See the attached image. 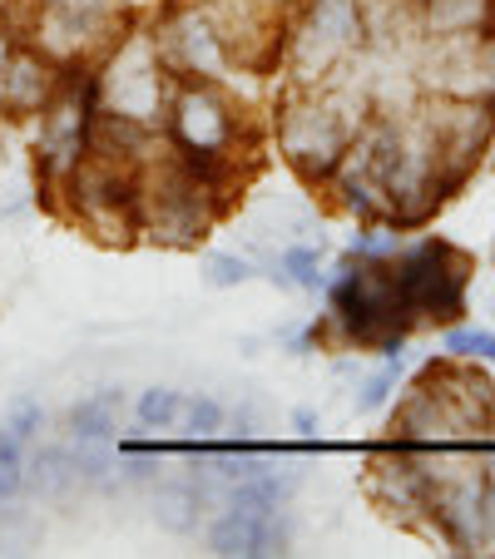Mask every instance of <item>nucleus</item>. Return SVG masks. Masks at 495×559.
<instances>
[{"instance_id": "4be33fe9", "label": "nucleus", "mask_w": 495, "mask_h": 559, "mask_svg": "<svg viewBox=\"0 0 495 559\" xmlns=\"http://www.w3.org/2000/svg\"><path fill=\"white\" fill-rule=\"evenodd\" d=\"M391 391H397V357H391L387 367H381L377 377L367 381V386H362V396H357V412H377V406L387 402Z\"/></svg>"}, {"instance_id": "dca6fc26", "label": "nucleus", "mask_w": 495, "mask_h": 559, "mask_svg": "<svg viewBox=\"0 0 495 559\" xmlns=\"http://www.w3.org/2000/svg\"><path fill=\"white\" fill-rule=\"evenodd\" d=\"M273 283L278 287H322V243H293L273 258Z\"/></svg>"}, {"instance_id": "f03ea898", "label": "nucleus", "mask_w": 495, "mask_h": 559, "mask_svg": "<svg viewBox=\"0 0 495 559\" xmlns=\"http://www.w3.org/2000/svg\"><path fill=\"white\" fill-rule=\"evenodd\" d=\"M233 183L179 158L169 144L139 169V238L158 248H199L228 213Z\"/></svg>"}, {"instance_id": "f3484780", "label": "nucleus", "mask_w": 495, "mask_h": 559, "mask_svg": "<svg viewBox=\"0 0 495 559\" xmlns=\"http://www.w3.org/2000/svg\"><path fill=\"white\" fill-rule=\"evenodd\" d=\"M184 402H189V396L174 386H149L134 406V421L144 426V431H174L184 416Z\"/></svg>"}, {"instance_id": "423d86ee", "label": "nucleus", "mask_w": 495, "mask_h": 559, "mask_svg": "<svg viewBox=\"0 0 495 559\" xmlns=\"http://www.w3.org/2000/svg\"><path fill=\"white\" fill-rule=\"evenodd\" d=\"M55 209L109 248L139 243V174L105 154H85L50 189Z\"/></svg>"}, {"instance_id": "a211bd4d", "label": "nucleus", "mask_w": 495, "mask_h": 559, "mask_svg": "<svg viewBox=\"0 0 495 559\" xmlns=\"http://www.w3.org/2000/svg\"><path fill=\"white\" fill-rule=\"evenodd\" d=\"M228 426V406L213 402V396H189L184 402V416H179V431L189 441H213V436Z\"/></svg>"}, {"instance_id": "9d476101", "label": "nucleus", "mask_w": 495, "mask_h": 559, "mask_svg": "<svg viewBox=\"0 0 495 559\" xmlns=\"http://www.w3.org/2000/svg\"><path fill=\"white\" fill-rule=\"evenodd\" d=\"M149 31H154V45L174 80H223V85H233L238 70H233L228 50H223V40L203 5L174 0V5H164L158 15H149Z\"/></svg>"}, {"instance_id": "20e7f679", "label": "nucleus", "mask_w": 495, "mask_h": 559, "mask_svg": "<svg viewBox=\"0 0 495 559\" xmlns=\"http://www.w3.org/2000/svg\"><path fill=\"white\" fill-rule=\"evenodd\" d=\"M475 273V258L461 253L446 238H422L411 248L391 253V277H397V312L406 337L416 328H456L465 312V283Z\"/></svg>"}, {"instance_id": "6e6552de", "label": "nucleus", "mask_w": 495, "mask_h": 559, "mask_svg": "<svg viewBox=\"0 0 495 559\" xmlns=\"http://www.w3.org/2000/svg\"><path fill=\"white\" fill-rule=\"evenodd\" d=\"M95 109V80H90V70H74L64 74V85L55 90L50 105L35 115V169H40L45 189H55L90 154Z\"/></svg>"}, {"instance_id": "f257e3e1", "label": "nucleus", "mask_w": 495, "mask_h": 559, "mask_svg": "<svg viewBox=\"0 0 495 559\" xmlns=\"http://www.w3.org/2000/svg\"><path fill=\"white\" fill-rule=\"evenodd\" d=\"M164 139H169V148L179 158L219 174L233 189L243 183V169L258 158L248 105L223 80H179L169 115H164Z\"/></svg>"}, {"instance_id": "6ab92c4d", "label": "nucleus", "mask_w": 495, "mask_h": 559, "mask_svg": "<svg viewBox=\"0 0 495 559\" xmlns=\"http://www.w3.org/2000/svg\"><path fill=\"white\" fill-rule=\"evenodd\" d=\"M25 486V445L11 431H0V506H11Z\"/></svg>"}, {"instance_id": "1a4fd4ad", "label": "nucleus", "mask_w": 495, "mask_h": 559, "mask_svg": "<svg viewBox=\"0 0 495 559\" xmlns=\"http://www.w3.org/2000/svg\"><path fill=\"white\" fill-rule=\"evenodd\" d=\"M209 11L213 31H219L223 50H228L238 74H268L278 70L283 55V35L293 21L297 0H199Z\"/></svg>"}, {"instance_id": "393cba45", "label": "nucleus", "mask_w": 495, "mask_h": 559, "mask_svg": "<svg viewBox=\"0 0 495 559\" xmlns=\"http://www.w3.org/2000/svg\"><path fill=\"white\" fill-rule=\"evenodd\" d=\"M189 5H199V0H189Z\"/></svg>"}, {"instance_id": "7ed1b4c3", "label": "nucleus", "mask_w": 495, "mask_h": 559, "mask_svg": "<svg viewBox=\"0 0 495 559\" xmlns=\"http://www.w3.org/2000/svg\"><path fill=\"white\" fill-rule=\"evenodd\" d=\"M15 40L31 45L55 70H95L109 45L134 25L125 0H15L11 5Z\"/></svg>"}, {"instance_id": "5701e85b", "label": "nucleus", "mask_w": 495, "mask_h": 559, "mask_svg": "<svg viewBox=\"0 0 495 559\" xmlns=\"http://www.w3.org/2000/svg\"><path fill=\"white\" fill-rule=\"evenodd\" d=\"M40 426H45V412H40V406H35V402H21L11 416H5V426H0V431H11L15 441L25 445V441H35V431H40Z\"/></svg>"}, {"instance_id": "b1692460", "label": "nucleus", "mask_w": 495, "mask_h": 559, "mask_svg": "<svg viewBox=\"0 0 495 559\" xmlns=\"http://www.w3.org/2000/svg\"><path fill=\"white\" fill-rule=\"evenodd\" d=\"M164 5H174V0H125V11L134 15V21H139V15H158Z\"/></svg>"}, {"instance_id": "4468645a", "label": "nucleus", "mask_w": 495, "mask_h": 559, "mask_svg": "<svg viewBox=\"0 0 495 559\" xmlns=\"http://www.w3.org/2000/svg\"><path fill=\"white\" fill-rule=\"evenodd\" d=\"M119 421H125V391H119V386L90 391L85 402H74L70 416H64L70 441H115Z\"/></svg>"}, {"instance_id": "2eb2a0df", "label": "nucleus", "mask_w": 495, "mask_h": 559, "mask_svg": "<svg viewBox=\"0 0 495 559\" xmlns=\"http://www.w3.org/2000/svg\"><path fill=\"white\" fill-rule=\"evenodd\" d=\"M35 500H64L80 490V471H74V445H40L25 461V486Z\"/></svg>"}, {"instance_id": "ddd939ff", "label": "nucleus", "mask_w": 495, "mask_h": 559, "mask_svg": "<svg viewBox=\"0 0 495 559\" xmlns=\"http://www.w3.org/2000/svg\"><path fill=\"white\" fill-rule=\"evenodd\" d=\"M213 506V496L203 490V480L193 471L179 475H158L154 496H149V510H154V525L169 530V535H193L203 525V510Z\"/></svg>"}, {"instance_id": "f8f14e48", "label": "nucleus", "mask_w": 495, "mask_h": 559, "mask_svg": "<svg viewBox=\"0 0 495 559\" xmlns=\"http://www.w3.org/2000/svg\"><path fill=\"white\" fill-rule=\"evenodd\" d=\"M60 85H64V70H55L45 55H35L31 45L15 40V50L5 55V64H0V109L35 119L55 99Z\"/></svg>"}, {"instance_id": "9b49d317", "label": "nucleus", "mask_w": 495, "mask_h": 559, "mask_svg": "<svg viewBox=\"0 0 495 559\" xmlns=\"http://www.w3.org/2000/svg\"><path fill=\"white\" fill-rule=\"evenodd\" d=\"M293 530H287V506H254V500H223V515L209 525L213 555H283Z\"/></svg>"}, {"instance_id": "0eeeda50", "label": "nucleus", "mask_w": 495, "mask_h": 559, "mask_svg": "<svg viewBox=\"0 0 495 559\" xmlns=\"http://www.w3.org/2000/svg\"><path fill=\"white\" fill-rule=\"evenodd\" d=\"M362 40H367V31H362L357 0H297L283 35V55H278L283 85L287 90L322 85L352 50H362Z\"/></svg>"}, {"instance_id": "aec40b11", "label": "nucleus", "mask_w": 495, "mask_h": 559, "mask_svg": "<svg viewBox=\"0 0 495 559\" xmlns=\"http://www.w3.org/2000/svg\"><path fill=\"white\" fill-rule=\"evenodd\" d=\"M446 352H451V357H471V361H495V332H485V328H451V332H446Z\"/></svg>"}, {"instance_id": "39448f33", "label": "nucleus", "mask_w": 495, "mask_h": 559, "mask_svg": "<svg viewBox=\"0 0 495 559\" xmlns=\"http://www.w3.org/2000/svg\"><path fill=\"white\" fill-rule=\"evenodd\" d=\"M95 80V105L105 115H119V119H134V124H149V129H164V115H169V99H174V80L164 55L154 45V31L149 25H129L109 55L90 70Z\"/></svg>"}, {"instance_id": "412c9836", "label": "nucleus", "mask_w": 495, "mask_h": 559, "mask_svg": "<svg viewBox=\"0 0 495 559\" xmlns=\"http://www.w3.org/2000/svg\"><path fill=\"white\" fill-rule=\"evenodd\" d=\"M203 277H209V287H243L254 277V263L238 253H209L203 258Z\"/></svg>"}]
</instances>
